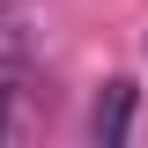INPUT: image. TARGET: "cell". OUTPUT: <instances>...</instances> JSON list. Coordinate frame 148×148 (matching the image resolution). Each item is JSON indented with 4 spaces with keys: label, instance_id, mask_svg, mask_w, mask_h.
Returning a JSON list of instances; mask_svg holds the SVG:
<instances>
[{
    "label": "cell",
    "instance_id": "obj_1",
    "mask_svg": "<svg viewBox=\"0 0 148 148\" xmlns=\"http://www.w3.org/2000/svg\"><path fill=\"white\" fill-rule=\"evenodd\" d=\"M37 52H45V15L30 0H0V74L30 67Z\"/></svg>",
    "mask_w": 148,
    "mask_h": 148
},
{
    "label": "cell",
    "instance_id": "obj_2",
    "mask_svg": "<svg viewBox=\"0 0 148 148\" xmlns=\"http://www.w3.org/2000/svg\"><path fill=\"white\" fill-rule=\"evenodd\" d=\"M89 133L104 148H119L133 133V82H104V89H96V104H89Z\"/></svg>",
    "mask_w": 148,
    "mask_h": 148
},
{
    "label": "cell",
    "instance_id": "obj_3",
    "mask_svg": "<svg viewBox=\"0 0 148 148\" xmlns=\"http://www.w3.org/2000/svg\"><path fill=\"white\" fill-rule=\"evenodd\" d=\"M0 141H15V96L0 89Z\"/></svg>",
    "mask_w": 148,
    "mask_h": 148
}]
</instances>
